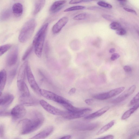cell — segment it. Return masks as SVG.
I'll return each mask as SVG.
<instances>
[{
	"mask_svg": "<svg viewBox=\"0 0 139 139\" xmlns=\"http://www.w3.org/2000/svg\"><path fill=\"white\" fill-rule=\"evenodd\" d=\"M32 114L31 119H25L21 122V134L25 135L33 132L42 125L44 118L42 114L39 111H35Z\"/></svg>",
	"mask_w": 139,
	"mask_h": 139,
	"instance_id": "6da1fadb",
	"label": "cell"
},
{
	"mask_svg": "<svg viewBox=\"0 0 139 139\" xmlns=\"http://www.w3.org/2000/svg\"><path fill=\"white\" fill-rule=\"evenodd\" d=\"M48 29L45 25L43 26L35 36L32 44L34 46L35 52L39 58L41 56L45 35Z\"/></svg>",
	"mask_w": 139,
	"mask_h": 139,
	"instance_id": "7a4b0ae2",
	"label": "cell"
},
{
	"mask_svg": "<svg viewBox=\"0 0 139 139\" xmlns=\"http://www.w3.org/2000/svg\"><path fill=\"white\" fill-rule=\"evenodd\" d=\"M37 23L34 19H31L26 22L22 27L18 40L21 43H25L31 37L36 28Z\"/></svg>",
	"mask_w": 139,
	"mask_h": 139,
	"instance_id": "3957f363",
	"label": "cell"
},
{
	"mask_svg": "<svg viewBox=\"0 0 139 139\" xmlns=\"http://www.w3.org/2000/svg\"><path fill=\"white\" fill-rule=\"evenodd\" d=\"M40 94L45 98L53 101L62 106L64 104L70 103L69 101L66 99L47 90L41 89Z\"/></svg>",
	"mask_w": 139,
	"mask_h": 139,
	"instance_id": "277c9868",
	"label": "cell"
},
{
	"mask_svg": "<svg viewBox=\"0 0 139 139\" xmlns=\"http://www.w3.org/2000/svg\"><path fill=\"white\" fill-rule=\"evenodd\" d=\"M89 108H84L83 109L76 112L66 111L63 112L61 116L64 118L69 119H72L85 117L91 111Z\"/></svg>",
	"mask_w": 139,
	"mask_h": 139,
	"instance_id": "5b68a950",
	"label": "cell"
},
{
	"mask_svg": "<svg viewBox=\"0 0 139 139\" xmlns=\"http://www.w3.org/2000/svg\"><path fill=\"white\" fill-rule=\"evenodd\" d=\"M26 75L28 81L32 89L36 94L40 95L41 89L35 81L31 69L29 66L27 68Z\"/></svg>",
	"mask_w": 139,
	"mask_h": 139,
	"instance_id": "8992f818",
	"label": "cell"
},
{
	"mask_svg": "<svg viewBox=\"0 0 139 139\" xmlns=\"http://www.w3.org/2000/svg\"><path fill=\"white\" fill-rule=\"evenodd\" d=\"M18 48L15 46L9 52L6 59V63L7 66L11 67L17 62L18 56Z\"/></svg>",
	"mask_w": 139,
	"mask_h": 139,
	"instance_id": "52a82bcc",
	"label": "cell"
},
{
	"mask_svg": "<svg viewBox=\"0 0 139 139\" xmlns=\"http://www.w3.org/2000/svg\"><path fill=\"white\" fill-rule=\"evenodd\" d=\"M26 113L25 108L21 104L16 106L11 111V116L15 119L21 118L25 116Z\"/></svg>",
	"mask_w": 139,
	"mask_h": 139,
	"instance_id": "ba28073f",
	"label": "cell"
},
{
	"mask_svg": "<svg viewBox=\"0 0 139 139\" xmlns=\"http://www.w3.org/2000/svg\"><path fill=\"white\" fill-rule=\"evenodd\" d=\"M136 88L135 85H133L125 90L123 93L112 101V103L117 104L122 102L130 96L135 91Z\"/></svg>",
	"mask_w": 139,
	"mask_h": 139,
	"instance_id": "9c48e42d",
	"label": "cell"
},
{
	"mask_svg": "<svg viewBox=\"0 0 139 139\" xmlns=\"http://www.w3.org/2000/svg\"><path fill=\"white\" fill-rule=\"evenodd\" d=\"M19 100L21 104L27 106H36L40 103V101L37 99L30 95H21Z\"/></svg>",
	"mask_w": 139,
	"mask_h": 139,
	"instance_id": "30bf717a",
	"label": "cell"
},
{
	"mask_svg": "<svg viewBox=\"0 0 139 139\" xmlns=\"http://www.w3.org/2000/svg\"><path fill=\"white\" fill-rule=\"evenodd\" d=\"M40 104L45 110L50 113L54 115L61 116L63 111L52 106L45 101L41 100L40 101Z\"/></svg>",
	"mask_w": 139,
	"mask_h": 139,
	"instance_id": "8fae6325",
	"label": "cell"
},
{
	"mask_svg": "<svg viewBox=\"0 0 139 139\" xmlns=\"http://www.w3.org/2000/svg\"><path fill=\"white\" fill-rule=\"evenodd\" d=\"M99 126L98 123L76 124L74 126V128L79 131H91L95 130Z\"/></svg>",
	"mask_w": 139,
	"mask_h": 139,
	"instance_id": "7c38bea8",
	"label": "cell"
},
{
	"mask_svg": "<svg viewBox=\"0 0 139 139\" xmlns=\"http://www.w3.org/2000/svg\"><path fill=\"white\" fill-rule=\"evenodd\" d=\"M14 99L12 94L9 93L2 94L0 98V106L3 109H6L10 106Z\"/></svg>",
	"mask_w": 139,
	"mask_h": 139,
	"instance_id": "4fadbf2b",
	"label": "cell"
},
{
	"mask_svg": "<svg viewBox=\"0 0 139 139\" xmlns=\"http://www.w3.org/2000/svg\"><path fill=\"white\" fill-rule=\"evenodd\" d=\"M125 89L124 87H122L113 89L108 92L103 93L100 94V98L102 100H103L113 97L121 93Z\"/></svg>",
	"mask_w": 139,
	"mask_h": 139,
	"instance_id": "5bb4252c",
	"label": "cell"
},
{
	"mask_svg": "<svg viewBox=\"0 0 139 139\" xmlns=\"http://www.w3.org/2000/svg\"><path fill=\"white\" fill-rule=\"evenodd\" d=\"M68 21V18L67 17H65L61 18L53 26L52 29V33L54 34H57L59 32Z\"/></svg>",
	"mask_w": 139,
	"mask_h": 139,
	"instance_id": "9a60e30c",
	"label": "cell"
},
{
	"mask_svg": "<svg viewBox=\"0 0 139 139\" xmlns=\"http://www.w3.org/2000/svg\"><path fill=\"white\" fill-rule=\"evenodd\" d=\"M54 128L52 126H50L44 129V130L35 136L31 139H44L48 137L53 132Z\"/></svg>",
	"mask_w": 139,
	"mask_h": 139,
	"instance_id": "2e32d148",
	"label": "cell"
},
{
	"mask_svg": "<svg viewBox=\"0 0 139 139\" xmlns=\"http://www.w3.org/2000/svg\"><path fill=\"white\" fill-rule=\"evenodd\" d=\"M66 3L65 0L58 1L54 2L51 6L50 9V13H56L60 11Z\"/></svg>",
	"mask_w": 139,
	"mask_h": 139,
	"instance_id": "e0dca14e",
	"label": "cell"
},
{
	"mask_svg": "<svg viewBox=\"0 0 139 139\" xmlns=\"http://www.w3.org/2000/svg\"><path fill=\"white\" fill-rule=\"evenodd\" d=\"M28 66V63L26 61L20 67L18 72L17 81H24L27 70Z\"/></svg>",
	"mask_w": 139,
	"mask_h": 139,
	"instance_id": "ac0fdd59",
	"label": "cell"
},
{
	"mask_svg": "<svg viewBox=\"0 0 139 139\" xmlns=\"http://www.w3.org/2000/svg\"><path fill=\"white\" fill-rule=\"evenodd\" d=\"M109 108L108 106L105 107L93 113L87 115L85 117V119H90L100 117L107 112Z\"/></svg>",
	"mask_w": 139,
	"mask_h": 139,
	"instance_id": "d6986e66",
	"label": "cell"
},
{
	"mask_svg": "<svg viewBox=\"0 0 139 139\" xmlns=\"http://www.w3.org/2000/svg\"><path fill=\"white\" fill-rule=\"evenodd\" d=\"M17 84L18 88L21 93V95H30L29 89L24 81H17Z\"/></svg>",
	"mask_w": 139,
	"mask_h": 139,
	"instance_id": "ffe728a7",
	"label": "cell"
},
{
	"mask_svg": "<svg viewBox=\"0 0 139 139\" xmlns=\"http://www.w3.org/2000/svg\"><path fill=\"white\" fill-rule=\"evenodd\" d=\"M45 0H34V6L33 14L35 15L39 13L45 5Z\"/></svg>",
	"mask_w": 139,
	"mask_h": 139,
	"instance_id": "44dd1931",
	"label": "cell"
},
{
	"mask_svg": "<svg viewBox=\"0 0 139 139\" xmlns=\"http://www.w3.org/2000/svg\"><path fill=\"white\" fill-rule=\"evenodd\" d=\"M12 11L14 15L16 17H20L22 15L23 12L22 5L20 3L15 4L12 7Z\"/></svg>",
	"mask_w": 139,
	"mask_h": 139,
	"instance_id": "7402d4cb",
	"label": "cell"
},
{
	"mask_svg": "<svg viewBox=\"0 0 139 139\" xmlns=\"http://www.w3.org/2000/svg\"><path fill=\"white\" fill-rule=\"evenodd\" d=\"M7 79V75L6 71L3 69L0 73V93L1 95H2V92L4 90L6 85Z\"/></svg>",
	"mask_w": 139,
	"mask_h": 139,
	"instance_id": "603a6c76",
	"label": "cell"
},
{
	"mask_svg": "<svg viewBox=\"0 0 139 139\" xmlns=\"http://www.w3.org/2000/svg\"><path fill=\"white\" fill-rule=\"evenodd\" d=\"M139 108V102L134 105L132 108L127 110L122 115L121 119L122 120H125L130 117L135 111Z\"/></svg>",
	"mask_w": 139,
	"mask_h": 139,
	"instance_id": "cb8c5ba5",
	"label": "cell"
},
{
	"mask_svg": "<svg viewBox=\"0 0 139 139\" xmlns=\"http://www.w3.org/2000/svg\"><path fill=\"white\" fill-rule=\"evenodd\" d=\"M115 122V120H113L105 125L97 133V135H100L108 130L109 129L112 128L114 125Z\"/></svg>",
	"mask_w": 139,
	"mask_h": 139,
	"instance_id": "d4e9b609",
	"label": "cell"
},
{
	"mask_svg": "<svg viewBox=\"0 0 139 139\" xmlns=\"http://www.w3.org/2000/svg\"><path fill=\"white\" fill-rule=\"evenodd\" d=\"M17 69V66L9 71L8 74V81L9 84H11L16 76Z\"/></svg>",
	"mask_w": 139,
	"mask_h": 139,
	"instance_id": "484cf974",
	"label": "cell"
},
{
	"mask_svg": "<svg viewBox=\"0 0 139 139\" xmlns=\"http://www.w3.org/2000/svg\"><path fill=\"white\" fill-rule=\"evenodd\" d=\"M11 11L9 9H6L2 12L1 16V20L2 21H6L9 19L11 15Z\"/></svg>",
	"mask_w": 139,
	"mask_h": 139,
	"instance_id": "4316f807",
	"label": "cell"
},
{
	"mask_svg": "<svg viewBox=\"0 0 139 139\" xmlns=\"http://www.w3.org/2000/svg\"><path fill=\"white\" fill-rule=\"evenodd\" d=\"M68 111L71 112H78L83 109L84 108H79L73 106L70 103H69L64 104L62 105Z\"/></svg>",
	"mask_w": 139,
	"mask_h": 139,
	"instance_id": "83f0119b",
	"label": "cell"
},
{
	"mask_svg": "<svg viewBox=\"0 0 139 139\" xmlns=\"http://www.w3.org/2000/svg\"><path fill=\"white\" fill-rule=\"evenodd\" d=\"M11 44H8L2 45L0 47V55L1 56L11 47Z\"/></svg>",
	"mask_w": 139,
	"mask_h": 139,
	"instance_id": "f1b7e54d",
	"label": "cell"
},
{
	"mask_svg": "<svg viewBox=\"0 0 139 139\" xmlns=\"http://www.w3.org/2000/svg\"><path fill=\"white\" fill-rule=\"evenodd\" d=\"M33 49H34V46L32 44L27 50L24 54L22 58V60L23 61L25 60L30 56Z\"/></svg>",
	"mask_w": 139,
	"mask_h": 139,
	"instance_id": "f546056e",
	"label": "cell"
},
{
	"mask_svg": "<svg viewBox=\"0 0 139 139\" xmlns=\"http://www.w3.org/2000/svg\"><path fill=\"white\" fill-rule=\"evenodd\" d=\"M86 7L85 6H73L68 8L64 11V12H66L83 10Z\"/></svg>",
	"mask_w": 139,
	"mask_h": 139,
	"instance_id": "4dcf8cb0",
	"label": "cell"
},
{
	"mask_svg": "<svg viewBox=\"0 0 139 139\" xmlns=\"http://www.w3.org/2000/svg\"><path fill=\"white\" fill-rule=\"evenodd\" d=\"M88 15L86 13H81L74 16L73 19L76 21H80L85 20L87 18Z\"/></svg>",
	"mask_w": 139,
	"mask_h": 139,
	"instance_id": "1f68e13d",
	"label": "cell"
},
{
	"mask_svg": "<svg viewBox=\"0 0 139 139\" xmlns=\"http://www.w3.org/2000/svg\"><path fill=\"white\" fill-rule=\"evenodd\" d=\"M139 102V91L136 95L133 98L130 102L129 106H132L135 104Z\"/></svg>",
	"mask_w": 139,
	"mask_h": 139,
	"instance_id": "d6a6232c",
	"label": "cell"
},
{
	"mask_svg": "<svg viewBox=\"0 0 139 139\" xmlns=\"http://www.w3.org/2000/svg\"><path fill=\"white\" fill-rule=\"evenodd\" d=\"M121 26L119 23L117 22H113L109 25V27L111 29L117 30L121 28Z\"/></svg>",
	"mask_w": 139,
	"mask_h": 139,
	"instance_id": "836d02e7",
	"label": "cell"
},
{
	"mask_svg": "<svg viewBox=\"0 0 139 139\" xmlns=\"http://www.w3.org/2000/svg\"><path fill=\"white\" fill-rule=\"evenodd\" d=\"M97 4L99 6L107 8H112V6L107 2L103 1H100L98 2Z\"/></svg>",
	"mask_w": 139,
	"mask_h": 139,
	"instance_id": "e575fe53",
	"label": "cell"
},
{
	"mask_svg": "<svg viewBox=\"0 0 139 139\" xmlns=\"http://www.w3.org/2000/svg\"><path fill=\"white\" fill-rule=\"evenodd\" d=\"M89 0H71L69 4H76L83 2H89Z\"/></svg>",
	"mask_w": 139,
	"mask_h": 139,
	"instance_id": "d590c367",
	"label": "cell"
},
{
	"mask_svg": "<svg viewBox=\"0 0 139 139\" xmlns=\"http://www.w3.org/2000/svg\"><path fill=\"white\" fill-rule=\"evenodd\" d=\"M116 33L118 35L123 36L126 34L127 32L124 29L121 27L116 30Z\"/></svg>",
	"mask_w": 139,
	"mask_h": 139,
	"instance_id": "8d00e7d4",
	"label": "cell"
},
{
	"mask_svg": "<svg viewBox=\"0 0 139 139\" xmlns=\"http://www.w3.org/2000/svg\"><path fill=\"white\" fill-rule=\"evenodd\" d=\"M11 116V112L6 111L5 109H1V116Z\"/></svg>",
	"mask_w": 139,
	"mask_h": 139,
	"instance_id": "74e56055",
	"label": "cell"
},
{
	"mask_svg": "<svg viewBox=\"0 0 139 139\" xmlns=\"http://www.w3.org/2000/svg\"><path fill=\"white\" fill-rule=\"evenodd\" d=\"M50 46L48 42H46L44 49V51L45 55L47 56L50 51Z\"/></svg>",
	"mask_w": 139,
	"mask_h": 139,
	"instance_id": "f35d334b",
	"label": "cell"
},
{
	"mask_svg": "<svg viewBox=\"0 0 139 139\" xmlns=\"http://www.w3.org/2000/svg\"><path fill=\"white\" fill-rule=\"evenodd\" d=\"M102 16L105 20L109 21H113L114 18L113 16L107 14L103 15Z\"/></svg>",
	"mask_w": 139,
	"mask_h": 139,
	"instance_id": "ab89813d",
	"label": "cell"
},
{
	"mask_svg": "<svg viewBox=\"0 0 139 139\" xmlns=\"http://www.w3.org/2000/svg\"><path fill=\"white\" fill-rule=\"evenodd\" d=\"M120 57V55L117 53H113L112 54L111 57V60L112 61H114L118 59Z\"/></svg>",
	"mask_w": 139,
	"mask_h": 139,
	"instance_id": "60d3db41",
	"label": "cell"
},
{
	"mask_svg": "<svg viewBox=\"0 0 139 139\" xmlns=\"http://www.w3.org/2000/svg\"><path fill=\"white\" fill-rule=\"evenodd\" d=\"M4 135V126L3 124H1L0 126V137H3Z\"/></svg>",
	"mask_w": 139,
	"mask_h": 139,
	"instance_id": "b9f144b4",
	"label": "cell"
},
{
	"mask_svg": "<svg viewBox=\"0 0 139 139\" xmlns=\"http://www.w3.org/2000/svg\"><path fill=\"white\" fill-rule=\"evenodd\" d=\"M123 9L124 10L127 12L130 13H133L136 15H137V13L136 12V11L133 10V9L126 8H124Z\"/></svg>",
	"mask_w": 139,
	"mask_h": 139,
	"instance_id": "7bdbcfd3",
	"label": "cell"
},
{
	"mask_svg": "<svg viewBox=\"0 0 139 139\" xmlns=\"http://www.w3.org/2000/svg\"><path fill=\"white\" fill-rule=\"evenodd\" d=\"M123 69L125 71L126 73L130 72L132 71L131 68L128 66H125L124 67Z\"/></svg>",
	"mask_w": 139,
	"mask_h": 139,
	"instance_id": "ee69618b",
	"label": "cell"
},
{
	"mask_svg": "<svg viewBox=\"0 0 139 139\" xmlns=\"http://www.w3.org/2000/svg\"><path fill=\"white\" fill-rule=\"evenodd\" d=\"M94 100L92 99H87L85 100V103L89 105H92L94 102Z\"/></svg>",
	"mask_w": 139,
	"mask_h": 139,
	"instance_id": "f6af8a7d",
	"label": "cell"
},
{
	"mask_svg": "<svg viewBox=\"0 0 139 139\" xmlns=\"http://www.w3.org/2000/svg\"><path fill=\"white\" fill-rule=\"evenodd\" d=\"M114 136L112 135H107L103 137L99 138H101V139H112L114 138Z\"/></svg>",
	"mask_w": 139,
	"mask_h": 139,
	"instance_id": "bcb514c9",
	"label": "cell"
},
{
	"mask_svg": "<svg viewBox=\"0 0 139 139\" xmlns=\"http://www.w3.org/2000/svg\"><path fill=\"white\" fill-rule=\"evenodd\" d=\"M76 91V89L75 88H72L69 90V94L70 95H72L75 94Z\"/></svg>",
	"mask_w": 139,
	"mask_h": 139,
	"instance_id": "7dc6e473",
	"label": "cell"
},
{
	"mask_svg": "<svg viewBox=\"0 0 139 139\" xmlns=\"http://www.w3.org/2000/svg\"><path fill=\"white\" fill-rule=\"evenodd\" d=\"M71 138V136L70 135H68L67 136H65L62 137L60 138V139H70Z\"/></svg>",
	"mask_w": 139,
	"mask_h": 139,
	"instance_id": "c3c4849f",
	"label": "cell"
},
{
	"mask_svg": "<svg viewBox=\"0 0 139 139\" xmlns=\"http://www.w3.org/2000/svg\"><path fill=\"white\" fill-rule=\"evenodd\" d=\"M116 50L115 48L111 49L109 50V52L111 54H113L116 51Z\"/></svg>",
	"mask_w": 139,
	"mask_h": 139,
	"instance_id": "681fc988",
	"label": "cell"
},
{
	"mask_svg": "<svg viewBox=\"0 0 139 139\" xmlns=\"http://www.w3.org/2000/svg\"><path fill=\"white\" fill-rule=\"evenodd\" d=\"M117 1L122 2H126L127 1V0H117Z\"/></svg>",
	"mask_w": 139,
	"mask_h": 139,
	"instance_id": "f907efd6",
	"label": "cell"
},
{
	"mask_svg": "<svg viewBox=\"0 0 139 139\" xmlns=\"http://www.w3.org/2000/svg\"><path fill=\"white\" fill-rule=\"evenodd\" d=\"M137 135L138 136H139V131L137 133Z\"/></svg>",
	"mask_w": 139,
	"mask_h": 139,
	"instance_id": "816d5d0a",
	"label": "cell"
},
{
	"mask_svg": "<svg viewBox=\"0 0 139 139\" xmlns=\"http://www.w3.org/2000/svg\"><path fill=\"white\" fill-rule=\"evenodd\" d=\"M89 1H95V0H89Z\"/></svg>",
	"mask_w": 139,
	"mask_h": 139,
	"instance_id": "f5cc1de1",
	"label": "cell"
},
{
	"mask_svg": "<svg viewBox=\"0 0 139 139\" xmlns=\"http://www.w3.org/2000/svg\"><path fill=\"white\" fill-rule=\"evenodd\" d=\"M14 1H16V0H14Z\"/></svg>",
	"mask_w": 139,
	"mask_h": 139,
	"instance_id": "db71d44e",
	"label": "cell"
}]
</instances>
